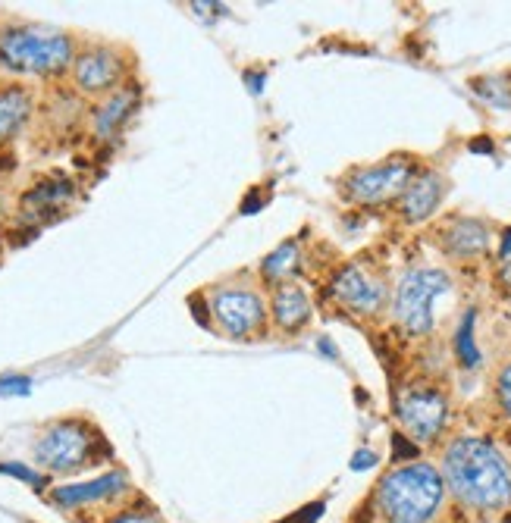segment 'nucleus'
<instances>
[{
	"label": "nucleus",
	"mask_w": 511,
	"mask_h": 523,
	"mask_svg": "<svg viewBox=\"0 0 511 523\" xmlns=\"http://www.w3.org/2000/svg\"><path fill=\"white\" fill-rule=\"evenodd\" d=\"M443 483L474 511H502L511 505V467L490 439L458 436L443 455Z\"/></svg>",
	"instance_id": "obj_1"
},
{
	"label": "nucleus",
	"mask_w": 511,
	"mask_h": 523,
	"mask_svg": "<svg viewBox=\"0 0 511 523\" xmlns=\"http://www.w3.org/2000/svg\"><path fill=\"white\" fill-rule=\"evenodd\" d=\"M446 498L443 473L433 464H408L383 477L377 508L386 523H430Z\"/></svg>",
	"instance_id": "obj_2"
},
{
	"label": "nucleus",
	"mask_w": 511,
	"mask_h": 523,
	"mask_svg": "<svg viewBox=\"0 0 511 523\" xmlns=\"http://www.w3.org/2000/svg\"><path fill=\"white\" fill-rule=\"evenodd\" d=\"M0 63L16 73H60L73 63V41L60 32L13 29L0 35Z\"/></svg>",
	"instance_id": "obj_3"
},
{
	"label": "nucleus",
	"mask_w": 511,
	"mask_h": 523,
	"mask_svg": "<svg viewBox=\"0 0 511 523\" xmlns=\"http://www.w3.org/2000/svg\"><path fill=\"white\" fill-rule=\"evenodd\" d=\"M101 436L82 420H60L35 442V461L51 473H76L98 458Z\"/></svg>",
	"instance_id": "obj_4"
},
{
	"label": "nucleus",
	"mask_w": 511,
	"mask_h": 523,
	"mask_svg": "<svg viewBox=\"0 0 511 523\" xmlns=\"http://www.w3.org/2000/svg\"><path fill=\"white\" fill-rule=\"evenodd\" d=\"M452 289V279L443 270H408L396 289V323L408 336H427L433 329V301Z\"/></svg>",
	"instance_id": "obj_5"
},
{
	"label": "nucleus",
	"mask_w": 511,
	"mask_h": 523,
	"mask_svg": "<svg viewBox=\"0 0 511 523\" xmlns=\"http://www.w3.org/2000/svg\"><path fill=\"white\" fill-rule=\"evenodd\" d=\"M396 417L414 445H430L446 430L449 401L430 383H411L396 395Z\"/></svg>",
	"instance_id": "obj_6"
},
{
	"label": "nucleus",
	"mask_w": 511,
	"mask_h": 523,
	"mask_svg": "<svg viewBox=\"0 0 511 523\" xmlns=\"http://www.w3.org/2000/svg\"><path fill=\"white\" fill-rule=\"evenodd\" d=\"M414 179V163L405 157L386 160L380 166H367L348 179V195L361 204H383L389 198H402L408 182Z\"/></svg>",
	"instance_id": "obj_7"
},
{
	"label": "nucleus",
	"mask_w": 511,
	"mask_h": 523,
	"mask_svg": "<svg viewBox=\"0 0 511 523\" xmlns=\"http://www.w3.org/2000/svg\"><path fill=\"white\" fill-rule=\"evenodd\" d=\"M211 314L229 336H251L267 320V307L251 289H217L211 295Z\"/></svg>",
	"instance_id": "obj_8"
},
{
	"label": "nucleus",
	"mask_w": 511,
	"mask_h": 523,
	"mask_svg": "<svg viewBox=\"0 0 511 523\" xmlns=\"http://www.w3.org/2000/svg\"><path fill=\"white\" fill-rule=\"evenodd\" d=\"M333 298L355 314H377L386 301V285L364 267L348 264L333 279Z\"/></svg>",
	"instance_id": "obj_9"
},
{
	"label": "nucleus",
	"mask_w": 511,
	"mask_h": 523,
	"mask_svg": "<svg viewBox=\"0 0 511 523\" xmlns=\"http://www.w3.org/2000/svg\"><path fill=\"white\" fill-rule=\"evenodd\" d=\"M73 76L79 91L85 94H104L113 91L123 79V60L110 47H91L73 60Z\"/></svg>",
	"instance_id": "obj_10"
},
{
	"label": "nucleus",
	"mask_w": 511,
	"mask_h": 523,
	"mask_svg": "<svg viewBox=\"0 0 511 523\" xmlns=\"http://www.w3.org/2000/svg\"><path fill=\"white\" fill-rule=\"evenodd\" d=\"M129 489V480L126 473L113 470V473H104V477H95V480H85V483H69V486H57L51 492V502L66 508V511H76V508H88V505H101L107 498L120 495Z\"/></svg>",
	"instance_id": "obj_11"
},
{
	"label": "nucleus",
	"mask_w": 511,
	"mask_h": 523,
	"mask_svg": "<svg viewBox=\"0 0 511 523\" xmlns=\"http://www.w3.org/2000/svg\"><path fill=\"white\" fill-rule=\"evenodd\" d=\"M443 195H446L443 176H439V173H417V176L408 182V188L402 192V198H399L402 217H405L408 223L427 220L430 213L439 207V201H443Z\"/></svg>",
	"instance_id": "obj_12"
},
{
	"label": "nucleus",
	"mask_w": 511,
	"mask_h": 523,
	"mask_svg": "<svg viewBox=\"0 0 511 523\" xmlns=\"http://www.w3.org/2000/svg\"><path fill=\"white\" fill-rule=\"evenodd\" d=\"M273 320L280 323V329L295 332L311 320V301L298 285H280L273 295Z\"/></svg>",
	"instance_id": "obj_13"
},
{
	"label": "nucleus",
	"mask_w": 511,
	"mask_h": 523,
	"mask_svg": "<svg viewBox=\"0 0 511 523\" xmlns=\"http://www.w3.org/2000/svg\"><path fill=\"white\" fill-rule=\"evenodd\" d=\"M443 245L455 257H477L486 251V245H490V232H486V226L477 220H455L443 232Z\"/></svg>",
	"instance_id": "obj_14"
},
{
	"label": "nucleus",
	"mask_w": 511,
	"mask_h": 523,
	"mask_svg": "<svg viewBox=\"0 0 511 523\" xmlns=\"http://www.w3.org/2000/svg\"><path fill=\"white\" fill-rule=\"evenodd\" d=\"M32 113V98L26 88H4L0 91V141L13 138L22 126H26Z\"/></svg>",
	"instance_id": "obj_15"
},
{
	"label": "nucleus",
	"mask_w": 511,
	"mask_h": 523,
	"mask_svg": "<svg viewBox=\"0 0 511 523\" xmlns=\"http://www.w3.org/2000/svg\"><path fill=\"white\" fill-rule=\"evenodd\" d=\"M135 101H138V91H135V88H120L116 94H110V98H107V101L98 107V113H95V132H98L101 138L113 135L116 129H120V126L129 120V113H132Z\"/></svg>",
	"instance_id": "obj_16"
},
{
	"label": "nucleus",
	"mask_w": 511,
	"mask_h": 523,
	"mask_svg": "<svg viewBox=\"0 0 511 523\" xmlns=\"http://www.w3.org/2000/svg\"><path fill=\"white\" fill-rule=\"evenodd\" d=\"M295 267H298V245H295V242H286V245H280V248H276V251L264 260V279L283 282Z\"/></svg>",
	"instance_id": "obj_17"
},
{
	"label": "nucleus",
	"mask_w": 511,
	"mask_h": 523,
	"mask_svg": "<svg viewBox=\"0 0 511 523\" xmlns=\"http://www.w3.org/2000/svg\"><path fill=\"white\" fill-rule=\"evenodd\" d=\"M474 320H477V314H474V311L464 314L461 329H458V339H455L458 361H461L464 367H468V370L480 367V351H477V345H474Z\"/></svg>",
	"instance_id": "obj_18"
},
{
	"label": "nucleus",
	"mask_w": 511,
	"mask_h": 523,
	"mask_svg": "<svg viewBox=\"0 0 511 523\" xmlns=\"http://www.w3.org/2000/svg\"><path fill=\"white\" fill-rule=\"evenodd\" d=\"M69 195H73V188H69V182H48V185H38L35 192L26 198V207H35V210H54V207L63 204Z\"/></svg>",
	"instance_id": "obj_19"
},
{
	"label": "nucleus",
	"mask_w": 511,
	"mask_h": 523,
	"mask_svg": "<svg viewBox=\"0 0 511 523\" xmlns=\"http://www.w3.org/2000/svg\"><path fill=\"white\" fill-rule=\"evenodd\" d=\"M474 91L480 94L486 104H493L499 110H508L511 107V88L505 82H499V79H477L474 82Z\"/></svg>",
	"instance_id": "obj_20"
},
{
	"label": "nucleus",
	"mask_w": 511,
	"mask_h": 523,
	"mask_svg": "<svg viewBox=\"0 0 511 523\" xmlns=\"http://www.w3.org/2000/svg\"><path fill=\"white\" fill-rule=\"evenodd\" d=\"M0 473H7V477H16V480H22V483H29V486H44V477L38 470H32V467H26V464H13V461H7V464H0Z\"/></svg>",
	"instance_id": "obj_21"
},
{
	"label": "nucleus",
	"mask_w": 511,
	"mask_h": 523,
	"mask_svg": "<svg viewBox=\"0 0 511 523\" xmlns=\"http://www.w3.org/2000/svg\"><path fill=\"white\" fill-rule=\"evenodd\" d=\"M417 455H421V445H414L408 436L396 433L392 436V461H414Z\"/></svg>",
	"instance_id": "obj_22"
},
{
	"label": "nucleus",
	"mask_w": 511,
	"mask_h": 523,
	"mask_svg": "<svg viewBox=\"0 0 511 523\" xmlns=\"http://www.w3.org/2000/svg\"><path fill=\"white\" fill-rule=\"evenodd\" d=\"M32 379L29 376H4L0 379V395H29Z\"/></svg>",
	"instance_id": "obj_23"
},
{
	"label": "nucleus",
	"mask_w": 511,
	"mask_h": 523,
	"mask_svg": "<svg viewBox=\"0 0 511 523\" xmlns=\"http://www.w3.org/2000/svg\"><path fill=\"white\" fill-rule=\"evenodd\" d=\"M499 404H502L505 417L511 420V364L499 373Z\"/></svg>",
	"instance_id": "obj_24"
},
{
	"label": "nucleus",
	"mask_w": 511,
	"mask_h": 523,
	"mask_svg": "<svg viewBox=\"0 0 511 523\" xmlns=\"http://www.w3.org/2000/svg\"><path fill=\"white\" fill-rule=\"evenodd\" d=\"M110 523H164V520L154 511H123V514L110 517Z\"/></svg>",
	"instance_id": "obj_25"
},
{
	"label": "nucleus",
	"mask_w": 511,
	"mask_h": 523,
	"mask_svg": "<svg viewBox=\"0 0 511 523\" xmlns=\"http://www.w3.org/2000/svg\"><path fill=\"white\" fill-rule=\"evenodd\" d=\"M374 464H377V455L374 451H367V448H361L358 455L352 458V470H370Z\"/></svg>",
	"instance_id": "obj_26"
},
{
	"label": "nucleus",
	"mask_w": 511,
	"mask_h": 523,
	"mask_svg": "<svg viewBox=\"0 0 511 523\" xmlns=\"http://www.w3.org/2000/svg\"><path fill=\"white\" fill-rule=\"evenodd\" d=\"M471 151L474 154H493V141L490 138H474L471 141Z\"/></svg>",
	"instance_id": "obj_27"
},
{
	"label": "nucleus",
	"mask_w": 511,
	"mask_h": 523,
	"mask_svg": "<svg viewBox=\"0 0 511 523\" xmlns=\"http://www.w3.org/2000/svg\"><path fill=\"white\" fill-rule=\"evenodd\" d=\"M508 254H511V229L505 232V239H502V248H499V257H502V260H505Z\"/></svg>",
	"instance_id": "obj_28"
}]
</instances>
